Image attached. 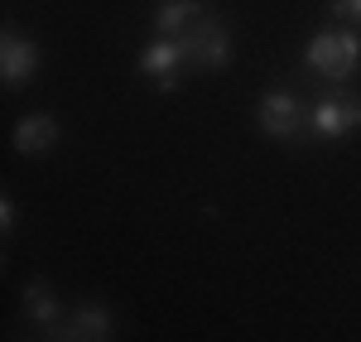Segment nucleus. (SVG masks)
I'll return each mask as SVG.
<instances>
[{"instance_id":"obj_12","label":"nucleus","mask_w":361,"mask_h":342,"mask_svg":"<svg viewBox=\"0 0 361 342\" xmlns=\"http://www.w3.org/2000/svg\"><path fill=\"white\" fill-rule=\"evenodd\" d=\"M0 231L5 236L15 231V202H10V193H0Z\"/></svg>"},{"instance_id":"obj_13","label":"nucleus","mask_w":361,"mask_h":342,"mask_svg":"<svg viewBox=\"0 0 361 342\" xmlns=\"http://www.w3.org/2000/svg\"><path fill=\"white\" fill-rule=\"evenodd\" d=\"M58 342H63V338H58Z\"/></svg>"},{"instance_id":"obj_10","label":"nucleus","mask_w":361,"mask_h":342,"mask_svg":"<svg viewBox=\"0 0 361 342\" xmlns=\"http://www.w3.org/2000/svg\"><path fill=\"white\" fill-rule=\"evenodd\" d=\"M20 309H25V318L34 323V328H58V323H63V309H58L54 289L44 285V280H29V285H25Z\"/></svg>"},{"instance_id":"obj_4","label":"nucleus","mask_w":361,"mask_h":342,"mask_svg":"<svg viewBox=\"0 0 361 342\" xmlns=\"http://www.w3.org/2000/svg\"><path fill=\"white\" fill-rule=\"evenodd\" d=\"M357 130H361V97H352V92H328L313 106V135L318 140H342V135H357Z\"/></svg>"},{"instance_id":"obj_2","label":"nucleus","mask_w":361,"mask_h":342,"mask_svg":"<svg viewBox=\"0 0 361 342\" xmlns=\"http://www.w3.org/2000/svg\"><path fill=\"white\" fill-rule=\"evenodd\" d=\"M255 121L270 140H304V130H313V106H304L294 92H265L260 106H255Z\"/></svg>"},{"instance_id":"obj_3","label":"nucleus","mask_w":361,"mask_h":342,"mask_svg":"<svg viewBox=\"0 0 361 342\" xmlns=\"http://www.w3.org/2000/svg\"><path fill=\"white\" fill-rule=\"evenodd\" d=\"M183 58H188V68H202V73H222L226 63H231V34L217 15H202L183 39Z\"/></svg>"},{"instance_id":"obj_1","label":"nucleus","mask_w":361,"mask_h":342,"mask_svg":"<svg viewBox=\"0 0 361 342\" xmlns=\"http://www.w3.org/2000/svg\"><path fill=\"white\" fill-rule=\"evenodd\" d=\"M308 68L328 83H347L352 73H361V34L352 25H337V29H318L308 39Z\"/></svg>"},{"instance_id":"obj_6","label":"nucleus","mask_w":361,"mask_h":342,"mask_svg":"<svg viewBox=\"0 0 361 342\" xmlns=\"http://www.w3.org/2000/svg\"><path fill=\"white\" fill-rule=\"evenodd\" d=\"M58 338L63 342H111L116 338V314L106 304L87 299V304H78L73 314L58 323Z\"/></svg>"},{"instance_id":"obj_9","label":"nucleus","mask_w":361,"mask_h":342,"mask_svg":"<svg viewBox=\"0 0 361 342\" xmlns=\"http://www.w3.org/2000/svg\"><path fill=\"white\" fill-rule=\"evenodd\" d=\"M10 145H15L20 154H49V149L58 145V121H54V116H44V111L25 116V121L15 126Z\"/></svg>"},{"instance_id":"obj_8","label":"nucleus","mask_w":361,"mask_h":342,"mask_svg":"<svg viewBox=\"0 0 361 342\" xmlns=\"http://www.w3.org/2000/svg\"><path fill=\"white\" fill-rule=\"evenodd\" d=\"M202 15H207L202 0H159L154 5V34L159 39H183Z\"/></svg>"},{"instance_id":"obj_7","label":"nucleus","mask_w":361,"mask_h":342,"mask_svg":"<svg viewBox=\"0 0 361 342\" xmlns=\"http://www.w3.org/2000/svg\"><path fill=\"white\" fill-rule=\"evenodd\" d=\"M183 68H188V58H183V44H178V39H154V44L140 49V73H145L149 83L173 87Z\"/></svg>"},{"instance_id":"obj_5","label":"nucleus","mask_w":361,"mask_h":342,"mask_svg":"<svg viewBox=\"0 0 361 342\" xmlns=\"http://www.w3.org/2000/svg\"><path fill=\"white\" fill-rule=\"evenodd\" d=\"M39 63H44V54L29 34H15V29L0 34V83L5 87H25L39 73Z\"/></svg>"},{"instance_id":"obj_11","label":"nucleus","mask_w":361,"mask_h":342,"mask_svg":"<svg viewBox=\"0 0 361 342\" xmlns=\"http://www.w3.org/2000/svg\"><path fill=\"white\" fill-rule=\"evenodd\" d=\"M333 15L347 20L352 29H361V0H333Z\"/></svg>"}]
</instances>
